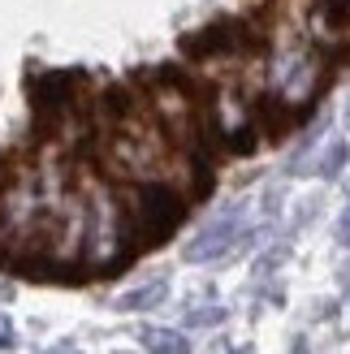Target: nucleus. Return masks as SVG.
Listing matches in <instances>:
<instances>
[{
	"instance_id": "9d476101",
	"label": "nucleus",
	"mask_w": 350,
	"mask_h": 354,
	"mask_svg": "<svg viewBox=\"0 0 350 354\" xmlns=\"http://www.w3.org/2000/svg\"><path fill=\"white\" fill-rule=\"evenodd\" d=\"M225 311H190V324H217Z\"/></svg>"
},
{
	"instance_id": "ddd939ff",
	"label": "nucleus",
	"mask_w": 350,
	"mask_h": 354,
	"mask_svg": "<svg viewBox=\"0 0 350 354\" xmlns=\"http://www.w3.org/2000/svg\"><path fill=\"white\" fill-rule=\"evenodd\" d=\"M290 354H311V350H307V342H294V350H290Z\"/></svg>"
},
{
	"instance_id": "423d86ee",
	"label": "nucleus",
	"mask_w": 350,
	"mask_h": 354,
	"mask_svg": "<svg viewBox=\"0 0 350 354\" xmlns=\"http://www.w3.org/2000/svg\"><path fill=\"white\" fill-rule=\"evenodd\" d=\"M307 35L316 48L350 52V5L346 0H320L307 17Z\"/></svg>"
},
{
	"instance_id": "1a4fd4ad",
	"label": "nucleus",
	"mask_w": 350,
	"mask_h": 354,
	"mask_svg": "<svg viewBox=\"0 0 350 354\" xmlns=\"http://www.w3.org/2000/svg\"><path fill=\"white\" fill-rule=\"evenodd\" d=\"M342 165H346V143H333V147L324 151V160H320V173H324V177H338Z\"/></svg>"
},
{
	"instance_id": "20e7f679",
	"label": "nucleus",
	"mask_w": 350,
	"mask_h": 354,
	"mask_svg": "<svg viewBox=\"0 0 350 354\" xmlns=\"http://www.w3.org/2000/svg\"><path fill=\"white\" fill-rule=\"evenodd\" d=\"M203 130L217 138V143L225 151L234 156H247L259 147V117L247 100H242V91H234V86H217L212 95H208L203 104Z\"/></svg>"
},
{
	"instance_id": "0eeeda50",
	"label": "nucleus",
	"mask_w": 350,
	"mask_h": 354,
	"mask_svg": "<svg viewBox=\"0 0 350 354\" xmlns=\"http://www.w3.org/2000/svg\"><path fill=\"white\" fill-rule=\"evenodd\" d=\"M165 294H169L165 281H151V286H138V290H130V294H121L117 307H121V311H147V307H160Z\"/></svg>"
},
{
	"instance_id": "f257e3e1",
	"label": "nucleus",
	"mask_w": 350,
	"mask_h": 354,
	"mask_svg": "<svg viewBox=\"0 0 350 354\" xmlns=\"http://www.w3.org/2000/svg\"><path fill=\"white\" fill-rule=\"evenodd\" d=\"M82 199H86L82 263L95 268V272H109L130 255V242H134L126 203H121V190H113L109 182H100V177H91V182L82 186Z\"/></svg>"
},
{
	"instance_id": "f8f14e48",
	"label": "nucleus",
	"mask_w": 350,
	"mask_h": 354,
	"mask_svg": "<svg viewBox=\"0 0 350 354\" xmlns=\"http://www.w3.org/2000/svg\"><path fill=\"white\" fill-rule=\"evenodd\" d=\"M0 346H13V328H9L5 315H0Z\"/></svg>"
},
{
	"instance_id": "39448f33",
	"label": "nucleus",
	"mask_w": 350,
	"mask_h": 354,
	"mask_svg": "<svg viewBox=\"0 0 350 354\" xmlns=\"http://www.w3.org/2000/svg\"><path fill=\"white\" fill-rule=\"evenodd\" d=\"M247 238V225H242V212H225V216L217 221H208L195 238L186 242V259L190 263H208V259H221V255H230L234 246Z\"/></svg>"
},
{
	"instance_id": "f03ea898",
	"label": "nucleus",
	"mask_w": 350,
	"mask_h": 354,
	"mask_svg": "<svg viewBox=\"0 0 350 354\" xmlns=\"http://www.w3.org/2000/svg\"><path fill=\"white\" fill-rule=\"evenodd\" d=\"M329 82V61L311 39H282L277 52L268 57V86H273V104L290 117H299L311 100L324 91Z\"/></svg>"
},
{
	"instance_id": "7ed1b4c3",
	"label": "nucleus",
	"mask_w": 350,
	"mask_h": 354,
	"mask_svg": "<svg viewBox=\"0 0 350 354\" xmlns=\"http://www.w3.org/2000/svg\"><path fill=\"white\" fill-rule=\"evenodd\" d=\"M121 203L138 242H165L186 216V194L169 182H130L121 190Z\"/></svg>"
},
{
	"instance_id": "6e6552de",
	"label": "nucleus",
	"mask_w": 350,
	"mask_h": 354,
	"mask_svg": "<svg viewBox=\"0 0 350 354\" xmlns=\"http://www.w3.org/2000/svg\"><path fill=\"white\" fill-rule=\"evenodd\" d=\"M138 342H143L151 354H186L190 350V342L182 337V333H173V328H143Z\"/></svg>"
},
{
	"instance_id": "9b49d317",
	"label": "nucleus",
	"mask_w": 350,
	"mask_h": 354,
	"mask_svg": "<svg viewBox=\"0 0 350 354\" xmlns=\"http://www.w3.org/2000/svg\"><path fill=\"white\" fill-rule=\"evenodd\" d=\"M338 238H342V242L350 246V207L342 212V225H338Z\"/></svg>"
},
{
	"instance_id": "4468645a",
	"label": "nucleus",
	"mask_w": 350,
	"mask_h": 354,
	"mask_svg": "<svg viewBox=\"0 0 350 354\" xmlns=\"http://www.w3.org/2000/svg\"><path fill=\"white\" fill-rule=\"evenodd\" d=\"M234 354H251V350H234Z\"/></svg>"
}]
</instances>
